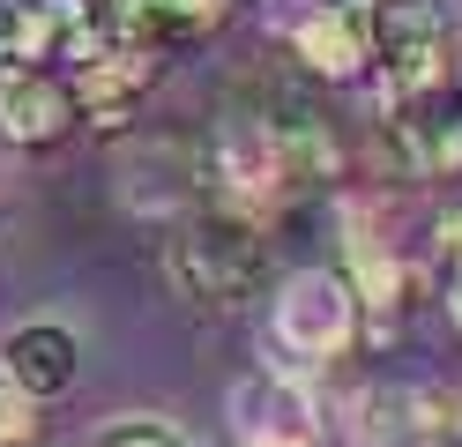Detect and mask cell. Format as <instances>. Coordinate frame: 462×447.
<instances>
[{
  "label": "cell",
  "instance_id": "6da1fadb",
  "mask_svg": "<svg viewBox=\"0 0 462 447\" xmlns=\"http://www.w3.org/2000/svg\"><path fill=\"white\" fill-rule=\"evenodd\" d=\"M171 284H180V298H194V306H239V298H254L269 284V238L262 224L246 217V209L231 201H201L187 209V224L171 231Z\"/></svg>",
  "mask_w": 462,
  "mask_h": 447
},
{
  "label": "cell",
  "instance_id": "7a4b0ae2",
  "mask_svg": "<svg viewBox=\"0 0 462 447\" xmlns=\"http://www.w3.org/2000/svg\"><path fill=\"white\" fill-rule=\"evenodd\" d=\"M365 45L388 98L448 82V8L440 0H365Z\"/></svg>",
  "mask_w": 462,
  "mask_h": 447
},
{
  "label": "cell",
  "instance_id": "3957f363",
  "mask_svg": "<svg viewBox=\"0 0 462 447\" xmlns=\"http://www.w3.org/2000/svg\"><path fill=\"white\" fill-rule=\"evenodd\" d=\"M358 306L365 298H358V284L343 268H299L276 291V350H291L299 366H328V358L351 350Z\"/></svg>",
  "mask_w": 462,
  "mask_h": 447
},
{
  "label": "cell",
  "instance_id": "277c9868",
  "mask_svg": "<svg viewBox=\"0 0 462 447\" xmlns=\"http://www.w3.org/2000/svg\"><path fill=\"white\" fill-rule=\"evenodd\" d=\"M388 149L418 179H455L462 172V82H432L411 98H388Z\"/></svg>",
  "mask_w": 462,
  "mask_h": 447
},
{
  "label": "cell",
  "instance_id": "5b68a950",
  "mask_svg": "<svg viewBox=\"0 0 462 447\" xmlns=\"http://www.w3.org/2000/svg\"><path fill=\"white\" fill-rule=\"evenodd\" d=\"M231 433H239V447H313L321 410L291 373H246L231 387Z\"/></svg>",
  "mask_w": 462,
  "mask_h": 447
},
{
  "label": "cell",
  "instance_id": "8992f818",
  "mask_svg": "<svg viewBox=\"0 0 462 447\" xmlns=\"http://www.w3.org/2000/svg\"><path fill=\"white\" fill-rule=\"evenodd\" d=\"M90 15L127 52H171V45L201 38L224 15V0H90Z\"/></svg>",
  "mask_w": 462,
  "mask_h": 447
},
{
  "label": "cell",
  "instance_id": "52a82bcc",
  "mask_svg": "<svg viewBox=\"0 0 462 447\" xmlns=\"http://www.w3.org/2000/svg\"><path fill=\"white\" fill-rule=\"evenodd\" d=\"M82 15H90V0H0V82L38 75L45 60H68Z\"/></svg>",
  "mask_w": 462,
  "mask_h": 447
},
{
  "label": "cell",
  "instance_id": "ba28073f",
  "mask_svg": "<svg viewBox=\"0 0 462 447\" xmlns=\"http://www.w3.org/2000/svg\"><path fill=\"white\" fill-rule=\"evenodd\" d=\"M75 119H82V98H75L68 75L38 68V75H8V82H0V135H8V142L45 149V142H60Z\"/></svg>",
  "mask_w": 462,
  "mask_h": 447
},
{
  "label": "cell",
  "instance_id": "9c48e42d",
  "mask_svg": "<svg viewBox=\"0 0 462 447\" xmlns=\"http://www.w3.org/2000/svg\"><path fill=\"white\" fill-rule=\"evenodd\" d=\"M75 366H82V343L75 328L60 321H23L8 343H0V373H8L15 387H31V396H60V387H75Z\"/></svg>",
  "mask_w": 462,
  "mask_h": 447
},
{
  "label": "cell",
  "instance_id": "30bf717a",
  "mask_svg": "<svg viewBox=\"0 0 462 447\" xmlns=\"http://www.w3.org/2000/svg\"><path fill=\"white\" fill-rule=\"evenodd\" d=\"M291 45L306 60V75L321 82H351L373 68V45H365V8H336V15H306L291 30Z\"/></svg>",
  "mask_w": 462,
  "mask_h": 447
},
{
  "label": "cell",
  "instance_id": "8fae6325",
  "mask_svg": "<svg viewBox=\"0 0 462 447\" xmlns=\"http://www.w3.org/2000/svg\"><path fill=\"white\" fill-rule=\"evenodd\" d=\"M31 440H38V396L0 373V447H31Z\"/></svg>",
  "mask_w": 462,
  "mask_h": 447
},
{
  "label": "cell",
  "instance_id": "7c38bea8",
  "mask_svg": "<svg viewBox=\"0 0 462 447\" xmlns=\"http://www.w3.org/2000/svg\"><path fill=\"white\" fill-rule=\"evenodd\" d=\"M90 447H187V440L171 433L164 417H120V425H105Z\"/></svg>",
  "mask_w": 462,
  "mask_h": 447
},
{
  "label": "cell",
  "instance_id": "4fadbf2b",
  "mask_svg": "<svg viewBox=\"0 0 462 447\" xmlns=\"http://www.w3.org/2000/svg\"><path fill=\"white\" fill-rule=\"evenodd\" d=\"M448 321H455V328H462V261H455V268H448Z\"/></svg>",
  "mask_w": 462,
  "mask_h": 447
},
{
  "label": "cell",
  "instance_id": "5bb4252c",
  "mask_svg": "<svg viewBox=\"0 0 462 447\" xmlns=\"http://www.w3.org/2000/svg\"><path fill=\"white\" fill-rule=\"evenodd\" d=\"M336 8H365V0H306V15H336Z\"/></svg>",
  "mask_w": 462,
  "mask_h": 447
}]
</instances>
